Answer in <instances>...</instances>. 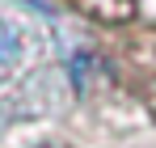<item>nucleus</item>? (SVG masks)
Instances as JSON below:
<instances>
[{
  "label": "nucleus",
  "instance_id": "f257e3e1",
  "mask_svg": "<svg viewBox=\"0 0 156 148\" xmlns=\"http://www.w3.org/2000/svg\"><path fill=\"white\" fill-rule=\"evenodd\" d=\"M17 55H21V38H17V30H13L9 21H0V68H9Z\"/></svg>",
  "mask_w": 156,
  "mask_h": 148
}]
</instances>
